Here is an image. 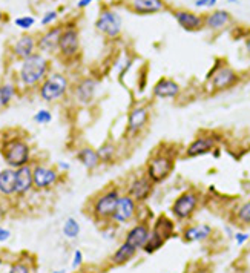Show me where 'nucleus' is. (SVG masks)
Masks as SVG:
<instances>
[{"instance_id":"obj_1","label":"nucleus","mask_w":250,"mask_h":273,"mask_svg":"<svg viewBox=\"0 0 250 273\" xmlns=\"http://www.w3.org/2000/svg\"><path fill=\"white\" fill-rule=\"evenodd\" d=\"M176 158H178V151L172 149L170 145L163 143L157 149L152 151L143 170L149 177V180L155 186H158L164 183L173 174Z\"/></svg>"},{"instance_id":"obj_2","label":"nucleus","mask_w":250,"mask_h":273,"mask_svg":"<svg viewBox=\"0 0 250 273\" xmlns=\"http://www.w3.org/2000/svg\"><path fill=\"white\" fill-rule=\"evenodd\" d=\"M48 74V60L42 54H32L23 60L20 66V82L26 88L37 86L42 80H45Z\"/></svg>"},{"instance_id":"obj_3","label":"nucleus","mask_w":250,"mask_h":273,"mask_svg":"<svg viewBox=\"0 0 250 273\" xmlns=\"http://www.w3.org/2000/svg\"><path fill=\"white\" fill-rule=\"evenodd\" d=\"M200 201L201 195L197 189H187L173 199L170 206V214L176 221L191 220L200 208Z\"/></svg>"},{"instance_id":"obj_4","label":"nucleus","mask_w":250,"mask_h":273,"mask_svg":"<svg viewBox=\"0 0 250 273\" xmlns=\"http://www.w3.org/2000/svg\"><path fill=\"white\" fill-rule=\"evenodd\" d=\"M0 152H2L5 163L13 169H19L22 166H26L31 161V148L25 140L19 139V136L5 140Z\"/></svg>"},{"instance_id":"obj_5","label":"nucleus","mask_w":250,"mask_h":273,"mask_svg":"<svg viewBox=\"0 0 250 273\" xmlns=\"http://www.w3.org/2000/svg\"><path fill=\"white\" fill-rule=\"evenodd\" d=\"M239 83V74L229 64H217L207 76V86L212 92H224Z\"/></svg>"},{"instance_id":"obj_6","label":"nucleus","mask_w":250,"mask_h":273,"mask_svg":"<svg viewBox=\"0 0 250 273\" xmlns=\"http://www.w3.org/2000/svg\"><path fill=\"white\" fill-rule=\"evenodd\" d=\"M151 123V108L146 103H138L134 105L129 112H128V118H126V132L124 135L128 139H135V136L141 135L148 126Z\"/></svg>"},{"instance_id":"obj_7","label":"nucleus","mask_w":250,"mask_h":273,"mask_svg":"<svg viewBox=\"0 0 250 273\" xmlns=\"http://www.w3.org/2000/svg\"><path fill=\"white\" fill-rule=\"evenodd\" d=\"M120 196H121L120 187H109L104 192H101L95 198L94 206H92V214H94L95 220L106 221V223L111 221Z\"/></svg>"},{"instance_id":"obj_8","label":"nucleus","mask_w":250,"mask_h":273,"mask_svg":"<svg viewBox=\"0 0 250 273\" xmlns=\"http://www.w3.org/2000/svg\"><path fill=\"white\" fill-rule=\"evenodd\" d=\"M126 186L128 187H126V192L124 193L132 196L138 204H145L152 196V193L155 190V184L149 180V177L145 174V170L129 177Z\"/></svg>"},{"instance_id":"obj_9","label":"nucleus","mask_w":250,"mask_h":273,"mask_svg":"<svg viewBox=\"0 0 250 273\" xmlns=\"http://www.w3.org/2000/svg\"><path fill=\"white\" fill-rule=\"evenodd\" d=\"M68 88H69L68 79L63 74L57 73V74H52V76H49L48 79L43 80L39 94H40L42 100H45L48 103H52V101L63 97L66 94Z\"/></svg>"},{"instance_id":"obj_10","label":"nucleus","mask_w":250,"mask_h":273,"mask_svg":"<svg viewBox=\"0 0 250 273\" xmlns=\"http://www.w3.org/2000/svg\"><path fill=\"white\" fill-rule=\"evenodd\" d=\"M218 146V135L215 133H201L194 139L189 145L184 148L186 158H198L213 152Z\"/></svg>"},{"instance_id":"obj_11","label":"nucleus","mask_w":250,"mask_h":273,"mask_svg":"<svg viewBox=\"0 0 250 273\" xmlns=\"http://www.w3.org/2000/svg\"><path fill=\"white\" fill-rule=\"evenodd\" d=\"M138 208H140V204L132 196H129L128 193H121L111 221L114 224H126V223L135 220V217L138 214Z\"/></svg>"},{"instance_id":"obj_12","label":"nucleus","mask_w":250,"mask_h":273,"mask_svg":"<svg viewBox=\"0 0 250 273\" xmlns=\"http://www.w3.org/2000/svg\"><path fill=\"white\" fill-rule=\"evenodd\" d=\"M121 16L114 10H103L95 22V28L109 39H117L121 34Z\"/></svg>"},{"instance_id":"obj_13","label":"nucleus","mask_w":250,"mask_h":273,"mask_svg":"<svg viewBox=\"0 0 250 273\" xmlns=\"http://www.w3.org/2000/svg\"><path fill=\"white\" fill-rule=\"evenodd\" d=\"M172 16L184 31L195 32L204 28V17L197 13L187 11V10H175L172 11Z\"/></svg>"},{"instance_id":"obj_14","label":"nucleus","mask_w":250,"mask_h":273,"mask_svg":"<svg viewBox=\"0 0 250 273\" xmlns=\"http://www.w3.org/2000/svg\"><path fill=\"white\" fill-rule=\"evenodd\" d=\"M181 94V86L169 77H161L160 80L155 82L152 88V95L154 98L158 100H175Z\"/></svg>"},{"instance_id":"obj_15","label":"nucleus","mask_w":250,"mask_h":273,"mask_svg":"<svg viewBox=\"0 0 250 273\" xmlns=\"http://www.w3.org/2000/svg\"><path fill=\"white\" fill-rule=\"evenodd\" d=\"M32 178H34V187L39 190H45L52 187L58 181V172L52 167L37 164L32 167Z\"/></svg>"},{"instance_id":"obj_16","label":"nucleus","mask_w":250,"mask_h":273,"mask_svg":"<svg viewBox=\"0 0 250 273\" xmlns=\"http://www.w3.org/2000/svg\"><path fill=\"white\" fill-rule=\"evenodd\" d=\"M79 46H80V40H79V32L74 26H69L66 29H63L58 40V51L61 52V55L65 57H74L79 52Z\"/></svg>"},{"instance_id":"obj_17","label":"nucleus","mask_w":250,"mask_h":273,"mask_svg":"<svg viewBox=\"0 0 250 273\" xmlns=\"http://www.w3.org/2000/svg\"><path fill=\"white\" fill-rule=\"evenodd\" d=\"M149 235H151V226L148 224V221H140L128 230L124 241L134 246L137 250H143L148 243Z\"/></svg>"},{"instance_id":"obj_18","label":"nucleus","mask_w":250,"mask_h":273,"mask_svg":"<svg viewBox=\"0 0 250 273\" xmlns=\"http://www.w3.org/2000/svg\"><path fill=\"white\" fill-rule=\"evenodd\" d=\"M128 8L138 16H151L164 11L166 4L164 0H129Z\"/></svg>"},{"instance_id":"obj_19","label":"nucleus","mask_w":250,"mask_h":273,"mask_svg":"<svg viewBox=\"0 0 250 273\" xmlns=\"http://www.w3.org/2000/svg\"><path fill=\"white\" fill-rule=\"evenodd\" d=\"M213 230L209 224H194L187 226L183 230V240L186 243H201L212 236Z\"/></svg>"},{"instance_id":"obj_20","label":"nucleus","mask_w":250,"mask_h":273,"mask_svg":"<svg viewBox=\"0 0 250 273\" xmlns=\"http://www.w3.org/2000/svg\"><path fill=\"white\" fill-rule=\"evenodd\" d=\"M34 187L32 167L29 164L16 169V195H25Z\"/></svg>"},{"instance_id":"obj_21","label":"nucleus","mask_w":250,"mask_h":273,"mask_svg":"<svg viewBox=\"0 0 250 273\" xmlns=\"http://www.w3.org/2000/svg\"><path fill=\"white\" fill-rule=\"evenodd\" d=\"M230 22H232L230 13H227L224 10H217V11H213V13H210L204 17V28L217 32V31L224 29Z\"/></svg>"},{"instance_id":"obj_22","label":"nucleus","mask_w":250,"mask_h":273,"mask_svg":"<svg viewBox=\"0 0 250 273\" xmlns=\"http://www.w3.org/2000/svg\"><path fill=\"white\" fill-rule=\"evenodd\" d=\"M95 91H97V80L85 79L76 88V98L80 105H89L94 100Z\"/></svg>"},{"instance_id":"obj_23","label":"nucleus","mask_w":250,"mask_h":273,"mask_svg":"<svg viewBox=\"0 0 250 273\" xmlns=\"http://www.w3.org/2000/svg\"><path fill=\"white\" fill-rule=\"evenodd\" d=\"M137 252H138V250H137L134 246H131L129 243L124 241V243L114 252V255L111 256V264H112V265H124V264H128V262H131V261L135 258Z\"/></svg>"},{"instance_id":"obj_24","label":"nucleus","mask_w":250,"mask_h":273,"mask_svg":"<svg viewBox=\"0 0 250 273\" xmlns=\"http://www.w3.org/2000/svg\"><path fill=\"white\" fill-rule=\"evenodd\" d=\"M63 32V28L61 26H57V28H52L49 29L46 34L42 36V39L39 40L37 46L40 51L43 52H54L57 48H58V40H60V36Z\"/></svg>"},{"instance_id":"obj_25","label":"nucleus","mask_w":250,"mask_h":273,"mask_svg":"<svg viewBox=\"0 0 250 273\" xmlns=\"http://www.w3.org/2000/svg\"><path fill=\"white\" fill-rule=\"evenodd\" d=\"M77 160H79V161L83 164V167L88 169V170H95V169L101 164L97 149H94V148H91V146L80 148L79 152H77Z\"/></svg>"},{"instance_id":"obj_26","label":"nucleus","mask_w":250,"mask_h":273,"mask_svg":"<svg viewBox=\"0 0 250 273\" xmlns=\"http://www.w3.org/2000/svg\"><path fill=\"white\" fill-rule=\"evenodd\" d=\"M34 49H35V40H34V37H31V36H23V37H20V39L14 43L13 52H14L19 58L25 60V58H28L29 55L35 54Z\"/></svg>"},{"instance_id":"obj_27","label":"nucleus","mask_w":250,"mask_h":273,"mask_svg":"<svg viewBox=\"0 0 250 273\" xmlns=\"http://www.w3.org/2000/svg\"><path fill=\"white\" fill-rule=\"evenodd\" d=\"M0 193L7 196L16 193V169L8 167L0 170Z\"/></svg>"},{"instance_id":"obj_28","label":"nucleus","mask_w":250,"mask_h":273,"mask_svg":"<svg viewBox=\"0 0 250 273\" xmlns=\"http://www.w3.org/2000/svg\"><path fill=\"white\" fill-rule=\"evenodd\" d=\"M152 230H155L157 233H160V235L167 241V240L172 238L173 233H175V224H173V221H172L170 218H167L166 215H160V217H157Z\"/></svg>"},{"instance_id":"obj_29","label":"nucleus","mask_w":250,"mask_h":273,"mask_svg":"<svg viewBox=\"0 0 250 273\" xmlns=\"http://www.w3.org/2000/svg\"><path fill=\"white\" fill-rule=\"evenodd\" d=\"M97 152H98V157H100L101 164H111V163L115 161L118 149H117V145H115V143L106 142V143H103V145L97 149Z\"/></svg>"},{"instance_id":"obj_30","label":"nucleus","mask_w":250,"mask_h":273,"mask_svg":"<svg viewBox=\"0 0 250 273\" xmlns=\"http://www.w3.org/2000/svg\"><path fill=\"white\" fill-rule=\"evenodd\" d=\"M164 243H166V240H164L160 233H157L155 230H152V227H151V235H149V238H148V243H146L143 252H146L148 255H152V253H155L157 250H160V249L164 246Z\"/></svg>"},{"instance_id":"obj_31","label":"nucleus","mask_w":250,"mask_h":273,"mask_svg":"<svg viewBox=\"0 0 250 273\" xmlns=\"http://www.w3.org/2000/svg\"><path fill=\"white\" fill-rule=\"evenodd\" d=\"M235 221L242 226H250V199L244 201L235 211Z\"/></svg>"},{"instance_id":"obj_32","label":"nucleus","mask_w":250,"mask_h":273,"mask_svg":"<svg viewBox=\"0 0 250 273\" xmlns=\"http://www.w3.org/2000/svg\"><path fill=\"white\" fill-rule=\"evenodd\" d=\"M16 95V86L11 85V83H4V85H0V106L5 108L8 106L13 98Z\"/></svg>"},{"instance_id":"obj_33","label":"nucleus","mask_w":250,"mask_h":273,"mask_svg":"<svg viewBox=\"0 0 250 273\" xmlns=\"http://www.w3.org/2000/svg\"><path fill=\"white\" fill-rule=\"evenodd\" d=\"M80 233V224L74 218H68L63 224V235L69 240L77 238Z\"/></svg>"},{"instance_id":"obj_34","label":"nucleus","mask_w":250,"mask_h":273,"mask_svg":"<svg viewBox=\"0 0 250 273\" xmlns=\"http://www.w3.org/2000/svg\"><path fill=\"white\" fill-rule=\"evenodd\" d=\"M32 120L37 123V124H49L52 121V114L48 111V109H40L34 114Z\"/></svg>"},{"instance_id":"obj_35","label":"nucleus","mask_w":250,"mask_h":273,"mask_svg":"<svg viewBox=\"0 0 250 273\" xmlns=\"http://www.w3.org/2000/svg\"><path fill=\"white\" fill-rule=\"evenodd\" d=\"M14 23H16V26H19V28H22V29H29V28H32V26H34L35 19H34V17H31V16H23V17L16 19V20H14Z\"/></svg>"},{"instance_id":"obj_36","label":"nucleus","mask_w":250,"mask_h":273,"mask_svg":"<svg viewBox=\"0 0 250 273\" xmlns=\"http://www.w3.org/2000/svg\"><path fill=\"white\" fill-rule=\"evenodd\" d=\"M8 273H31V267L25 262H16L14 265H11Z\"/></svg>"},{"instance_id":"obj_37","label":"nucleus","mask_w":250,"mask_h":273,"mask_svg":"<svg viewBox=\"0 0 250 273\" xmlns=\"http://www.w3.org/2000/svg\"><path fill=\"white\" fill-rule=\"evenodd\" d=\"M233 238H235L236 246H242V244H245V243L248 241L250 235H248V233H245V232H238V233H235V235H233Z\"/></svg>"},{"instance_id":"obj_38","label":"nucleus","mask_w":250,"mask_h":273,"mask_svg":"<svg viewBox=\"0 0 250 273\" xmlns=\"http://www.w3.org/2000/svg\"><path fill=\"white\" fill-rule=\"evenodd\" d=\"M55 19H57V13H55V11H49V13H46V14L43 16V19H42V25L46 26V25L52 23Z\"/></svg>"},{"instance_id":"obj_39","label":"nucleus","mask_w":250,"mask_h":273,"mask_svg":"<svg viewBox=\"0 0 250 273\" xmlns=\"http://www.w3.org/2000/svg\"><path fill=\"white\" fill-rule=\"evenodd\" d=\"M82 262H83V253H82L80 250H76V252H74L73 267H74V268H77V267H80V265H82Z\"/></svg>"},{"instance_id":"obj_40","label":"nucleus","mask_w":250,"mask_h":273,"mask_svg":"<svg viewBox=\"0 0 250 273\" xmlns=\"http://www.w3.org/2000/svg\"><path fill=\"white\" fill-rule=\"evenodd\" d=\"M10 236H11V232H10V230H7V229H4V227H0V243H4V241L10 240Z\"/></svg>"},{"instance_id":"obj_41","label":"nucleus","mask_w":250,"mask_h":273,"mask_svg":"<svg viewBox=\"0 0 250 273\" xmlns=\"http://www.w3.org/2000/svg\"><path fill=\"white\" fill-rule=\"evenodd\" d=\"M209 2L210 0H195V7L197 8H206V7H209Z\"/></svg>"},{"instance_id":"obj_42","label":"nucleus","mask_w":250,"mask_h":273,"mask_svg":"<svg viewBox=\"0 0 250 273\" xmlns=\"http://www.w3.org/2000/svg\"><path fill=\"white\" fill-rule=\"evenodd\" d=\"M92 2H95V0H80V2L77 4L79 8H86L88 5H91Z\"/></svg>"},{"instance_id":"obj_43","label":"nucleus","mask_w":250,"mask_h":273,"mask_svg":"<svg viewBox=\"0 0 250 273\" xmlns=\"http://www.w3.org/2000/svg\"><path fill=\"white\" fill-rule=\"evenodd\" d=\"M245 52H247V55H248V58H250V37L245 40Z\"/></svg>"},{"instance_id":"obj_44","label":"nucleus","mask_w":250,"mask_h":273,"mask_svg":"<svg viewBox=\"0 0 250 273\" xmlns=\"http://www.w3.org/2000/svg\"><path fill=\"white\" fill-rule=\"evenodd\" d=\"M58 166H60L61 169H69V164H65V163H60Z\"/></svg>"},{"instance_id":"obj_45","label":"nucleus","mask_w":250,"mask_h":273,"mask_svg":"<svg viewBox=\"0 0 250 273\" xmlns=\"http://www.w3.org/2000/svg\"><path fill=\"white\" fill-rule=\"evenodd\" d=\"M217 2H218V0H210V2H209V7H215Z\"/></svg>"},{"instance_id":"obj_46","label":"nucleus","mask_w":250,"mask_h":273,"mask_svg":"<svg viewBox=\"0 0 250 273\" xmlns=\"http://www.w3.org/2000/svg\"><path fill=\"white\" fill-rule=\"evenodd\" d=\"M54 273H65V270H57V271H54Z\"/></svg>"},{"instance_id":"obj_47","label":"nucleus","mask_w":250,"mask_h":273,"mask_svg":"<svg viewBox=\"0 0 250 273\" xmlns=\"http://www.w3.org/2000/svg\"><path fill=\"white\" fill-rule=\"evenodd\" d=\"M229 2H230V4H236V2H238V0H229Z\"/></svg>"},{"instance_id":"obj_48","label":"nucleus","mask_w":250,"mask_h":273,"mask_svg":"<svg viewBox=\"0 0 250 273\" xmlns=\"http://www.w3.org/2000/svg\"><path fill=\"white\" fill-rule=\"evenodd\" d=\"M2 17H4V14H2V11H0V20H2Z\"/></svg>"},{"instance_id":"obj_49","label":"nucleus","mask_w":250,"mask_h":273,"mask_svg":"<svg viewBox=\"0 0 250 273\" xmlns=\"http://www.w3.org/2000/svg\"><path fill=\"white\" fill-rule=\"evenodd\" d=\"M0 264H2V261H0Z\"/></svg>"},{"instance_id":"obj_50","label":"nucleus","mask_w":250,"mask_h":273,"mask_svg":"<svg viewBox=\"0 0 250 273\" xmlns=\"http://www.w3.org/2000/svg\"><path fill=\"white\" fill-rule=\"evenodd\" d=\"M97 2H100V0H97Z\"/></svg>"}]
</instances>
